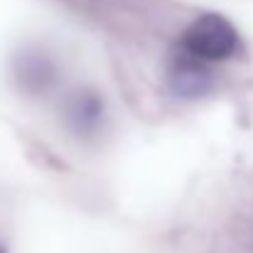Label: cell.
<instances>
[{"mask_svg":"<svg viewBox=\"0 0 253 253\" xmlns=\"http://www.w3.org/2000/svg\"><path fill=\"white\" fill-rule=\"evenodd\" d=\"M179 47H184L189 54L204 62H226L239 52L241 40H239L236 27L224 15L204 12L189 22V27L182 35Z\"/></svg>","mask_w":253,"mask_h":253,"instance_id":"1","label":"cell"},{"mask_svg":"<svg viewBox=\"0 0 253 253\" xmlns=\"http://www.w3.org/2000/svg\"><path fill=\"white\" fill-rule=\"evenodd\" d=\"M168 86L169 91L179 98H199L211 86L214 77L209 69V62L189 54L184 47L172 52L168 62Z\"/></svg>","mask_w":253,"mask_h":253,"instance_id":"2","label":"cell"},{"mask_svg":"<svg viewBox=\"0 0 253 253\" xmlns=\"http://www.w3.org/2000/svg\"><path fill=\"white\" fill-rule=\"evenodd\" d=\"M64 118H67V126L79 138L96 135V130L103 121V98L93 88L74 91L64 103Z\"/></svg>","mask_w":253,"mask_h":253,"instance_id":"3","label":"cell"},{"mask_svg":"<svg viewBox=\"0 0 253 253\" xmlns=\"http://www.w3.org/2000/svg\"><path fill=\"white\" fill-rule=\"evenodd\" d=\"M15 82L30 96L47 93L57 82V67L44 52H22L15 59Z\"/></svg>","mask_w":253,"mask_h":253,"instance_id":"4","label":"cell"},{"mask_svg":"<svg viewBox=\"0 0 253 253\" xmlns=\"http://www.w3.org/2000/svg\"><path fill=\"white\" fill-rule=\"evenodd\" d=\"M0 253H5V249H2V244H0Z\"/></svg>","mask_w":253,"mask_h":253,"instance_id":"5","label":"cell"}]
</instances>
